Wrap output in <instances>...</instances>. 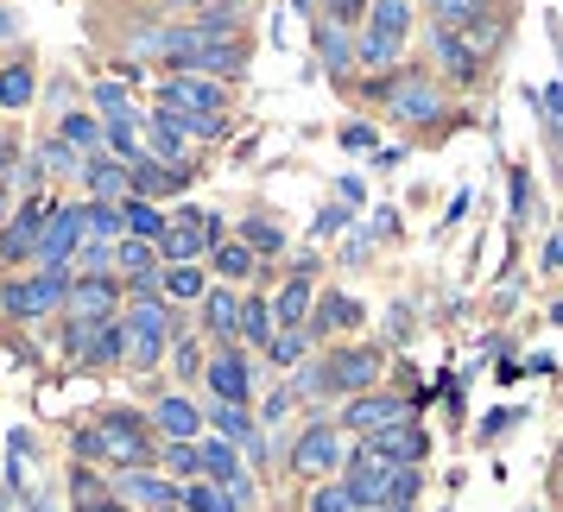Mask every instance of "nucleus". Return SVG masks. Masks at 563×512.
Listing matches in <instances>:
<instances>
[{
  "label": "nucleus",
  "mask_w": 563,
  "mask_h": 512,
  "mask_svg": "<svg viewBox=\"0 0 563 512\" xmlns=\"http://www.w3.org/2000/svg\"><path fill=\"white\" fill-rule=\"evenodd\" d=\"M342 487H349L355 512H386V507H411V500H418V487H424V475H418L411 461L380 456V449L361 436V449L349 456V475H342Z\"/></svg>",
  "instance_id": "obj_1"
},
{
  "label": "nucleus",
  "mask_w": 563,
  "mask_h": 512,
  "mask_svg": "<svg viewBox=\"0 0 563 512\" xmlns=\"http://www.w3.org/2000/svg\"><path fill=\"white\" fill-rule=\"evenodd\" d=\"M77 456L82 461H108V468H146L158 449H153L146 418L114 405V411H102L96 424H82V431H77Z\"/></svg>",
  "instance_id": "obj_2"
},
{
  "label": "nucleus",
  "mask_w": 563,
  "mask_h": 512,
  "mask_svg": "<svg viewBox=\"0 0 563 512\" xmlns=\"http://www.w3.org/2000/svg\"><path fill=\"white\" fill-rule=\"evenodd\" d=\"M411 45V0H374L367 20H361V38H355V57L361 70H399V57Z\"/></svg>",
  "instance_id": "obj_3"
},
{
  "label": "nucleus",
  "mask_w": 563,
  "mask_h": 512,
  "mask_svg": "<svg viewBox=\"0 0 563 512\" xmlns=\"http://www.w3.org/2000/svg\"><path fill=\"white\" fill-rule=\"evenodd\" d=\"M121 330H128V367L133 374H153L158 355H172V342H178V323H172V304H165V298L128 304Z\"/></svg>",
  "instance_id": "obj_4"
},
{
  "label": "nucleus",
  "mask_w": 563,
  "mask_h": 512,
  "mask_svg": "<svg viewBox=\"0 0 563 512\" xmlns=\"http://www.w3.org/2000/svg\"><path fill=\"white\" fill-rule=\"evenodd\" d=\"M70 285H77V272L70 266H38L32 279H13L7 291H0V310L7 316H20V323H32V316H52V310H64V298H70Z\"/></svg>",
  "instance_id": "obj_5"
},
{
  "label": "nucleus",
  "mask_w": 563,
  "mask_h": 512,
  "mask_svg": "<svg viewBox=\"0 0 563 512\" xmlns=\"http://www.w3.org/2000/svg\"><path fill=\"white\" fill-rule=\"evenodd\" d=\"M216 247H222V222H216L209 209H178L172 229H165V241H158V259H165V266H197V259L216 254Z\"/></svg>",
  "instance_id": "obj_6"
},
{
  "label": "nucleus",
  "mask_w": 563,
  "mask_h": 512,
  "mask_svg": "<svg viewBox=\"0 0 563 512\" xmlns=\"http://www.w3.org/2000/svg\"><path fill=\"white\" fill-rule=\"evenodd\" d=\"M386 114L399 121V127H437L450 102H443V82L437 77H393L386 89Z\"/></svg>",
  "instance_id": "obj_7"
},
{
  "label": "nucleus",
  "mask_w": 563,
  "mask_h": 512,
  "mask_svg": "<svg viewBox=\"0 0 563 512\" xmlns=\"http://www.w3.org/2000/svg\"><path fill=\"white\" fill-rule=\"evenodd\" d=\"M158 108H172V114H222V108H229V89H222L216 77L165 70V82H158Z\"/></svg>",
  "instance_id": "obj_8"
},
{
  "label": "nucleus",
  "mask_w": 563,
  "mask_h": 512,
  "mask_svg": "<svg viewBox=\"0 0 563 512\" xmlns=\"http://www.w3.org/2000/svg\"><path fill=\"white\" fill-rule=\"evenodd\" d=\"M82 247V203H52V215H45V229H38V266H70Z\"/></svg>",
  "instance_id": "obj_9"
},
{
  "label": "nucleus",
  "mask_w": 563,
  "mask_h": 512,
  "mask_svg": "<svg viewBox=\"0 0 563 512\" xmlns=\"http://www.w3.org/2000/svg\"><path fill=\"white\" fill-rule=\"evenodd\" d=\"M406 418H411L406 392H355V399L342 405V424L355 436H380V431H393V424H406Z\"/></svg>",
  "instance_id": "obj_10"
},
{
  "label": "nucleus",
  "mask_w": 563,
  "mask_h": 512,
  "mask_svg": "<svg viewBox=\"0 0 563 512\" xmlns=\"http://www.w3.org/2000/svg\"><path fill=\"white\" fill-rule=\"evenodd\" d=\"M291 468H298L305 481H323V475H335V468H342V443H335V424L310 418L305 431H298V443H291Z\"/></svg>",
  "instance_id": "obj_11"
},
{
  "label": "nucleus",
  "mask_w": 563,
  "mask_h": 512,
  "mask_svg": "<svg viewBox=\"0 0 563 512\" xmlns=\"http://www.w3.org/2000/svg\"><path fill=\"white\" fill-rule=\"evenodd\" d=\"M203 380H209V399H222V405H247V399H254V367H247V355H241L234 342H222V348L209 355Z\"/></svg>",
  "instance_id": "obj_12"
},
{
  "label": "nucleus",
  "mask_w": 563,
  "mask_h": 512,
  "mask_svg": "<svg viewBox=\"0 0 563 512\" xmlns=\"http://www.w3.org/2000/svg\"><path fill=\"white\" fill-rule=\"evenodd\" d=\"M374 380H380V348H335V355H323V386L330 392H374Z\"/></svg>",
  "instance_id": "obj_13"
},
{
  "label": "nucleus",
  "mask_w": 563,
  "mask_h": 512,
  "mask_svg": "<svg viewBox=\"0 0 563 512\" xmlns=\"http://www.w3.org/2000/svg\"><path fill=\"white\" fill-rule=\"evenodd\" d=\"M431 57H437V70H443V82H456V89H475V82H482V64H487V57L475 52L462 32L431 26Z\"/></svg>",
  "instance_id": "obj_14"
},
{
  "label": "nucleus",
  "mask_w": 563,
  "mask_h": 512,
  "mask_svg": "<svg viewBox=\"0 0 563 512\" xmlns=\"http://www.w3.org/2000/svg\"><path fill=\"white\" fill-rule=\"evenodd\" d=\"M197 449H203V481H222V487L234 493V500L247 507V500H254V475L241 468V456H234V443H229V436H203Z\"/></svg>",
  "instance_id": "obj_15"
},
{
  "label": "nucleus",
  "mask_w": 563,
  "mask_h": 512,
  "mask_svg": "<svg viewBox=\"0 0 563 512\" xmlns=\"http://www.w3.org/2000/svg\"><path fill=\"white\" fill-rule=\"evenodd\" d=\"M121 310V279L108 272V279H77L70 285V298H64V316H77V323H108Z\"/></svg>",
  "instance_id": "obj_16"
},
{
  "label": "nucleus",
  "mask_w": 563,
  "mask_h": 512,
  "mask_svg": "<svg viewBox=\"0 0 563 512\" xmlns=\"http://www.w3.org/2000/svg\"><path fill=\"white\" fill-rule=\"evenodd\" d=\"M114 481V500H128V507H178L184 487L165 481V475H146V468H121V475H108Z\"/></svg>",
  "instance_id": "obj_17"
},
{
  "label": "nucleus",
  "mask_w": 563,
  "mask_h": 512,
  "mask_svg": "<svg viewBox=\"0 0 563 512\" xmlns=\"http://www.w3.org/2000/svg\"><path fill=\"white\" fill-rule=\"evenodd\" d=\"M82 183H89V203H128L133 197V165L114 153H96L82 165Z\"/></svg>",
  "instance_id": "obj_18"
},
{
  "label": "nucleus",
  "mask_w": 563,
  "mask_h": 512,
  "mask_svg": "<svg viewBox=\"0 0 563 512\" xmlns=\"http://www.w3.org/2000/svg\"><path fill=\"white\" fill-rule=\"evenodd\" d=\"M153 424H158V436H165V443H197L209 418H203L197 405H190V399H178V392H165V399L153 405Z\"/></svg>",
  "instance_id": "obj_19"
},
{
  "label": "nucleus",
  "mask_w": 563,
  "mask_h": 512,
  "mask_svg": "<svg viewBox=\"0 0 563 512\" xmlns=\"http://www.w3.org/2000/svg\"><path fill=\"white\" fill-rule=\"evenodd\" d=\"M209 424H216V436H229V443H241L247 456H260L266 461V436H260V424L247 418V405H222V399H209V411H203Z\"/></svg>",
  "instance_id": "obj_20"
},
{
  "label": "nucleus",
  "mask_w": 563,
  "mask_h": 512,
  "mask_svg": "<svg viewBox=\"0 0 563 512\" xmlns=\"http://www.w3.org/2000/svg\"><path fill=\"white\" fill-rule=\"evenodd\" d=\"M184 183H190V171L184 165H165V158H140L133 165V197H153V203H165V197H178Z\"/></svg>",
  "instance_id": "obj_21"
},
{
  "label": "nucleus",
  "mask_w": 563,
  "mask_h": 512,
  "mask_svg": "<svg viewBox=\"0 0 563 512\" xmlns=\"http://www.w3.org/2000/svg\"><path fill=\"white\" fill-rule=\"evenodd\" d=\"M367 443H374L380 456H393V461H411V468L431 456V436L418 431V418H406V424H393V431H380V436H367Z\"/></svg>",
  "instance_id": "obj_22"
},
{
  "label": "nucleus",
  "mask_w": 563,
  "mask_h": 512,
  "mask_svg": "<svg viewBox=\"0 0 563 512\" xmlns=\"http://www.w3.org/2000/svg\"><path fill=\"white\" fill-rule=\"evenodd\" d=\"M424 13L443 32H475L482 20H494V0H424Z\"/></svg>",
  "instance_id": "obj_23"
},
{
  "label": "nucleus",
  "mask_w": 563,
  "mask_h": 512,
  "mask_svg": "<svg viewBox=\"0 0 563 512\" xmlns=\"http://www.w3.org/2000/svg\"><path fill=\"white\" fill-rule=\"evenodd\" d=\"M317 57H323V70H330V77H349V70L361 64L349 26H335V20H323V26H317Z\"/></svg>",
  "instance_id": "obj_24"
},
{
  "label": "nucleus",
  "mask_w": 563,
  "mask_h": 512,
  "mask_svg": "<svg viewBox=\"0 0 563 512\" xmlns=\"http://www.w3.org/2000/svg\"><path fill=\"white\" fill-rule=\"evenodd\" d=\"M203 335L241 342V298H234V291H209L203 298Z\"/></svg>",
  "instance_id": "obj_25"
},
{
  "label": "nucleus",
  "mask_w": 563,
  "mask_h": 512,
  "mask_svg": "<svg viewBox=\"0 0 563 512\" xmlns=\"http://www.w3.org/2000/svg\"><path fill=\"white\" fill-rule=\"evenodd\" d=\"M273 316H279V330H310V279L305 272H291V285L273 298Z\"/></svg>",
  "instance_id": "obj_26"
},
{
  "label": "nucleus",
  "mask_w": 563,
  "mask_h": 512,
  "mask_svg": "<svg viewBox=\"0 0 563 512\" xmlns=\"http://www.w3.org/2000/svg\"><path fill=\"white\" fill-rule=\"evenodd\" d=\"M273 335H279V316L266 298H241V342L247 348H273Z\"/></svg>",
  "instance_id": "obj_27"
},
{
  "label": "nucleus",
  "mask_w": 563,
  "mask_h": 512,
  "mask_svg": "<svg viewBox=\"0 0 563 512\" xmlns=\"http://www.w3.org/2000/svg\"><path fill=\"white\" fill-rule=\"evenodd\" d=\"M57 140H70L82 158H96L108 146V121L102 114H64V127H57Z\"/></svg>",
  "instance_id": "obj_28"
},
{
  "label": "nucleus",
  "mask_w": 563,
  "mask_h": 512,
  "mask_svg": "<svg viewBox=\"0 0 563 512\" xmlns=\"http://www.w3.org/2000/svg\"><path fill=\"white\" fill-rule=\"evenodd\" d=\"M121 215H128V234H140V241H165V229H172V215H165L153 197H128Z\"/></svg>",
  "instance_id": "obj_29"
},
{
  "label": "nucleus",
  "mask_w": 563,
  "mask_h": 512,
  "mask_svg": "<svg viewBox=\"0 0 563 512\" xmlns=\"http://www.w3.org/2000/svg\"><path fill=\"white\" fill-rule=\"evenodd\" d=\"M82 241H128L121 203H82Z\"/></svg>",
  "instance_id": "obj_30"
},
{
  "label": "nucleus",
  "mask_w": 563,
  "mask_h": 512,
  "mask_svg": "<svg viewBox=\"0 0 563 512\" xmlns=\"http://www.w3.org/2000/svg\"><path fill=\"white\" fill-rule=\"evenodd\" d=\"M361 323V304L355 298H342V291H330L323 304H317V323H310V335H342Z\"/></svg>",
  "instance_id": "obj_31"
},
{
  "label": "nucleus",
  "mask_w": 563,
  "mask_h": 512,
  "mask_svg": "<svg viewBox=\"0 0 563 512\" xmlns=\"http://www.w3.org/2000/svg\"><path fill=\"white\" fill-rule=\"evenodd\" d=\"M165 298H172V304H203L209 298L203 266H165Z\"/></svg>",
  "instance_id": "obj_32"
},
{
  "label": "nucleus",
  "mask_w": 563,
  "mask_h": 512,
  "mask_svg": "<svg viewBox=\"0 0 563 512\" xmlns=\"http://www.w3.org/2000/svg\"><path fill=\"white\" fill-rule=\"evenodd\" d=\"M178 507H184V512H241V500H234L222 481H190Z\"/></svg>",
  "instance_id": "obj_33"
},
{
  "label": "nucleus",
  "mask_w": 563,
  "mask_h": 512,
  "mask_svg": "<svg viewBox=\"0 0 563 512\" xmlns=\"http://www.w3.org/2000/svg\"><path fill=\"white\" fill-rule=\"evenodd\" d=\"M158 266V241H140V234H128V241H114V272H128V279H140V272H153Z\"/></svg>",
  "instance_id": "obj_34"
},
{
  "label": "nucleus",
  "mask_w": 563,
  "mask_h": 512,
  "mask_svg": "<svg viewBox=\"0 0 563 512\" xmlns=\"http://www.w3.org/2000/svg\"><path fill=\"white\" fill-rule=\"evenodd\" d=\"M108 153L140 165L146 158V140H140V114H121V121H108Z\"/></svg>",
  "instance_id": "obj_35"
},
{
  "label": "nucleus",
  "mask_w": 563,
  "mask_h": 512,
  "mask_svg": "<svg viewBox=\"0 0 563 512\" xmlns=\"http://www.w3.org/2000/svg\"><path fill=\"white\" fill-rule=\"evenodd\" d=\"M197 26L216 32V38H234L241 32V0H203L197 7Z\"/></svg>",
  "instance_id": "obj_36"
},
{
  "label": "nucleus",
  "mask_w": 563,
  "mask_h": 512,
  "mask_svg": "<svg viewBox=\"0 0 563 512\" xmlns=\"http://www.w3.org/2000/svg\"><path fill=\"white\" fill-rule=\"evenodd\" d=\"M254 247H247V241H222V247H216V272H222V279H247V272H254Z\"/></svg>",
  "instance_id": "obj_37"
},
{
  "label": "nucleus",
  "mask_w": 563,
  "mask_h": 512,
  "mask_svg": "<svg viewBox=\"0 0 563 512\" xmlns=\"http://www.w3.org/2000/svg\"><path fill=\"white\" fill-rule=\"evenodd\" d=\"M26 102H32V70L26 64H7L0 70V108L13 114V108H26Z\"/></svg>",
  "instance_id": "obj_38"
},
{
  "label": "nucleus",
  "mask_w": 563,
  "mask_h": 512,
  "mask_svg": "<svg viewBox=\"0 0 563 512\" xmlns=\"http://www.w3.org/2000/svg\"><path fill=\"white\" fill-rule=\"evenodd\" d=\"M197 443H203V436H197ZM197 443H165L158 461H165L172 475H197V481H203V449H197Z\"/></svg>",
  "instance_id": "obj_39"
},
{
  "label": "nucleus",
  "mask_w": 563,
  "mask_h": 512,
  "mask_svg": "<svg viewBox=\"0 0 563 512\" xmlns=\"http://www.w3.org/2000/svg\"><path fill=\"white\" fill-rule=\"evenodd\" d=\"M305 348H310V330H279L273 335V348H266V360H279V367H305Z\"/></svg>",
  "instance_id": "obj_40"
},
{
  "label": "nucleus",
  "mask_w": 563,
  "mask_h": 512,
  "mask_svg": "<svg viewBox=\"0 0 563 512\" xmlns=\"http://www.w3.org/2000/svg\"><path fill=\"white\" fill-rule=\"evenodd\" d=\"M89 96H96V114H102V121H121V114H133V108H128V89H121V82H96Z\"/></svg>",
  "instance_id": "obj_41"
},
{
  "label": "nucleus",
  "mask_w": 563,
  "mask_h": 512,
  "mask_svg": "<svg viewBox=\"0 0 563 512\" xmlns=\"http://www.w3.org/2000/svg\"><path fill=\"white\" fill-rule=\"evenodd\" d=\"M367 7H374V0H323V20H335V26L361 32V20H367Z\"/></svg>",
  "instance_id": "obj_42"
},
{
  "label": "nucleus",
  "mask_w": 563,
  "mask_h": 512,
  "mask_svg": "<svg viewBox=\"0 0 563 512\" xmlns=\"http://www.w3.org/2000/svg\"><path fill=\"white\" fill-rule=\"evenodd\" d=\"M241 241H247L254 254H279V247H285V234L273 229V222H260V215H254V222H247V229H241Z\"/></svg>",
  "instance_id": "obj_43"
},
{
  "label": "nucleus",
  "mask_w": 563,
  "mask_h": 512,
  "mask_svg": "<svg viewBox=\"0 0 563 512\" xmlns=\"http://www.w3.org/2000/svg\"><path fill=\"white\" fill-rule=\"evenodd\" d=\"M310 512H355V500H349L342 481H323L317 493H310Z\"/></svg>",
  "instance_id": "obj_44"
},
{
  "label": "nucleus",
  "mask_w": 563,
  "mask_h": 512,
  "mask_svg": "<svg viewBox=\"0 0 563 512\" xmlns=\"http://www.w3.org/2000/svg\"><path fill=\"white\" fill-rule=\"evenodd\" d=\"M172 367H178L184 380H203V348H197V342H172Z\"/></svg>",
  "instance_id": "obj_45"
},
{
  "label": "nucleus",
  "mask_w": 563,
  "mask_h": 512,
  "mask_svg": "<svg viewBox=\"0 0 563 512\" xmlns=\"http://www.w3.org/2000/svg\"><path fill=\"white\" fill-rule=\"evenodd\" d=\"M342 146H349V153H367V146H374V127H367V121H349V127H342Z\"/></svg>",
  "instance_id": "obj_46"
},
{
  "label": "nucleus",
  "mask_w": 563,
  "mask_h": 512,
  "mask_svg": "<svg viewBox=\"0 0 563 512\" xmlns=\"http://www.w3.org/2000/svg\"><path fill=\"white\" fill-rule=\"evenodd\" d=\"M544 114H551V127H563V82L544 89Z\"/></svg>",
  "instance_id": "obj_47"
},
{
  "label": "nucleus",
  "mask_w": 563,
  "mask_h": 512,
  "mask_svg": "<svg viewBox=\"0 0 563 512\" xmlns=\"http://www.w3.org/2000/svg\"><path fill=\"white\" fill-rule=\"evenodd\" d=\"M342 222H349L342 209H323V215H317V234H335V229H342Z\"/></svg>",
  "instance_id": "obj_48"
},
{
  "label": "nucleus",
  "mask_w": 563,
  "mask_h": 512,
  "mask_svg": "<svg viewBox=\"0 0 563 512\" xmlns=\"http://www.w3.org/2000/svg\"><path fill=\"white\" fill-rule=\"evenodd\" d=\"M544 266H551V272H558V266H563V234H558V241H551V247H544Z\"/></svg>",
  "instance_id": "obj_49"
},
{
  "label": "nucleus",
  "mask_w": 563,
  "mask_h": 512,
  "mask_svg": "<svg viewBox=\"0 0 563 512\" xmlns=\"http://www.w3.org/2000/svg\"><path fill=\"white\" fill-rule=\"evenodd\" d=\"M13 32H20V20H13V13L0 7V38H13Z\"/></svg>",
  "instance_id": "obj_50"
},
{
  "label": "nucleus",
  "mask_w": 563,
  "mask_h": 512,
  "mask_svg": "<svg viewBox=\"0 0 563 512\" xmlns=\"http://www.w3.org/2000/svg\"><path fill=\"white\" fill-rule=\"evenodd\" d=\"M82 512H128V500H102V507H82Z\"/></svg>",
  "instance_id": "obj_51"
},
{
  "label": "nucleus",
  "mask_w": 563,
  "mask_h": 512,
  "mask_svg": "<svg viewBox=\"0 0 563 512\" xmlns=\"http://www.w3.org/2000/svg\"><path fill=\"white\" fill-rule=\"evenodd\" d=\"M165 7H190V13H197V7H203V0H165Z\"/></svg>",
  "instance_id": "obj_52"
},
{
  "label": "nucleus",
  "mask_w": 563,
  "mask_h": 512,
  "mask_svg": "<svg viewBox=\"0 0 563 512\" xmlns=\"http://www.w3.org/2000/svg\"><path fill=\"white\" fill-rule=\"evenodd\" d=\"M386 512H418V507H386Z\"/></svg>",
  "instance_id": "obj_53"
},
{
  "label": "nucleus",
  "mask_w": 563,
  "mask_h": 512,
  "mask_svg": "<svg viewBox=\"0 0 563 512\" xmlns=\"http://www.w3.org/2000/svg\"><path fill=\"white\" fill-rule=\"evenodd\" d=\"M158 512H184V507H158Z\"/></svg>",
  "instance_id": "obj_54"
}]
</instances>
